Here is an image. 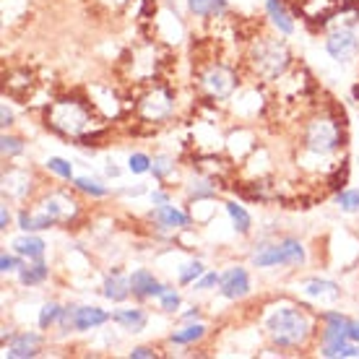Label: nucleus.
Returning <instances> with one entry per match:
<instances>
[{"instance_id":"f257e3e1","label":"nucleus","mask_w":359,"mask_h":359,"mask_svg":"<svg viewBox=\"0 0 359 359\" xmlns=\"http://www.w3.org/2000/svg\"><path fill=\"white\" fill-rule=\"evenodd\" d=\"M266 331H269L271 341L276 344V346L292 349V346H302L313 336V320L307 318L305 310L284 305L276 307L266 318Z\"/></svg>"},{"instance_id":"f03ea898","label":"nucleus","mask_w":359,"mask_h":359,"mask_svg":"<svg viewBox=\"0 0 359 359\" xmlns=\"http://www.w3.org/2000/svg\"><path fill=\"white\" fill-rule=\"evenodd\" d=\"M47 120H50V126L55 130L73 135V138L83 135L94 126L89 107L83 104L81 99H60V102H55L53 107L47 109Z\"/></svg>"},{"instance_id":"7ed1b4c3","label":"nucleus","mask_w":359,"mask_h":359,"mask_svg":"<svg viewBox=\"0 0 359 359\" xmlns=\"http://www.w3.org/2000/svg\"><path fill=\"white\" fill-rule=\"evenodd\" d=\"M289 63H292L289 47L278 39L263 36L261 42L252 47V65H255L258 76H263L266 81H276L278 76L289 68Z\"/></svg>"},{"instance_id":"20e7f679","label":"nucleus","mask_w":359,"mask_h":359,"mask_svg":"<svg viewBox=\"0 0 359 359\" xmlns=\"http://www.w3.org/2000/svg\"><path fill=\"white\" fill-rule=\"evenodd\" d=\"M341 146V130L333 120H313L305 128V149L320 156H328Z\"/></svg>"},{"instance_id":"39448f33","label":"nucleus","mask_w":359,"mask_h":359,"mask_svg":"<svg viewBox=\"0 0 359 359\" xmlns=\"http://www.w3.org/2000/svg\"><path fill=\"white\" fill-rule=\"evenodd\" d=\"M201 86L206 89L208 97L214 99H226L232 97L234 86H237V76L224 65H211L201 73Z\"/></svg>"},{"instance_id":"423d86ee","label":"nucleus","mask_w":359,"mask_h":359,"mask_svg":"<svg viewBox=\"0 0 359 359\" xmlns=\"http://www.w3.org/2000/svg\"><path fill=\"white\" fill-rule=\"evenodd\" d=\"M325 53L331 55L336 63H351L359 53V39L351 29H336L325 39Z\"/></svg>"},{"instance_id":"0eeeda50","label":"nucleus","mask_w":359,"mask_h":359,"mask_svg":"<svg viewBox=\"0 0 359 359\" xmlns=\"http://www.w3.org/2000/svg\"><path fill=\"white\" fill-rule=\"evenodd\" d=\"M219 294L224 299H243V297L250 294V276L243 266H232L222 273V281H219Z\"/></svg>"},{"instance_id":"6e6552de","label":"nucleus","mask_w":359,"mask_h":359,"mask_svg":"<svg viewBox=\"0 0 359 359\" xmlns=\"http://www.w3.org/2000/svg\"><path fill=\"white\" fill-rule=\"evenodd\" d=\"M39 349H42V336H39V333H18V336H13V339L6 344L3 357L29 359V357H36Z\"/></svg>"},{"instance_id":"1a4fd4ad","label":"nucleus","mask_w":359,"mask_h":359,"mask_svg":"<svg viewBox=\"0 0 359 359\" xmlns=\"http://www.w3.org/2000/svg\"><path fill=\"white\" fill-rule=\"evenodd\" d=\"M172 112V94L164 89H154L141 99V115L146 120H164Z\"/></svg>"},{"instance_id":"9d476101","label":"nucleus","mask_w":359,"mask_h":359,"mask_svg":"<svg viewBox=\"0 0 359 359\" xmlns=\"http://www.w3.org/2000/svg\"><path fill=\"white\" fill-rule=\"evenodd\" d=\"M130 289H133V297L146 299V297H162L170 287L156 281V276L149 269H138L130 273Z\"/></svg>"},{"instance_id":"9b49d317","label":"nucleus","mask_w":359,"mask_h":359,"mask_svg":"<svg viewBox=\"0 0 359 359\" xmlns=\"http://www.w3.org/2000/svg\"><path fill=\"white\" fill-rule=\"evenodd\" d=\"M302 294L315 299V302H336L341 297V289L336 281H328V278H310L302 284Z\"/></svg>"},{"instance_id":"f8f14e48","label":"nucleus","mask_w":359,"mask_h":359,"mask_svg":"<svg viewBox=\"0 0 359 359\" xmlns=\"http://www.w3.org/2000/svg\"><path fill=\"white\" fill-rule=\"evenodd\" d=\"M42 211L53 216L55 222H71L73 216H76V211H79V203L73 198L63 196V193H53L42 203Z\"/></svg>"},{"instance_id":"ddd939ff","label":"nucleus","mask_w":359,"mask_h":359,"mask_svg":"<svg viewBox=\"0 0 359 359\" xmlns=\"http://www.w3.org/2000/svg\"><path fill=\"white\" fill-rule=\"evenodd\" d=\"M112 320V315L102 307L94 305H83L76 310V320H73V331H94L99 325H104Z\"/></svg>"},{"instance_id":"4468645a","label":"nucleus","mask_w":359,"mask_h":359,"mask_svg":"<svg viewBox=\"0 0 359 359\" xmlns=\"http://www.w3.org/2000/svg\"><path fill=\"white\" fill-rule=\"evenodd\" d=\"M11 248H13V252L24 255L27 261H45L47 243L42 240V237H36L34 232H24L21 237H16Z\"/></svg>"},{"instance_id":"2eb2a0df","label":"nucleus","mask_w":359,"mask_h":359,"mask_svg":"<svg viewBox=\"0 0 359 359\" xmlns=\"http://www.w3.org/2000/svg\"><path fill=\"white\" fill-rule=\"evenodd\" d=\"M112 320H115L123 331H130V333H141L149 323V315H146L144 307H120L112 313Z\"/></svg>"},{"instance_id":"dca6fc26","label":"nucleus","mask_w":359,"mask_h":359,"mask_svg":"<svg viewBox=\"0 0 359 359\" xmlns=\"http://www.w3.org/2000/svg\"><path fill=\"white\" fill-rule=\"evenodd\" d=\"M151 219L162 226V229H185V226H190V216L182 214V211L175 208L172 203H164V206L154 208Z\"/></svg>"},{"instance_id":"f3484780","label":"nucleus","mask_w":359,"mask_h":359,"mask_svg":"<svg viewBox=\"0 0 359 359\" xmlns=\"http://www.w3.org/2000/svg\"><path fill=\"white\" fill-rule=\"evenodd\" d=\"M102 294L107 297L109 302H126L128 297L133 294V289H130V276H123L120 271H112L107 278H104V284H102Z\"/></svg>"},{"instance_id":"a211bd4d","label":"nucleus","mask_w":359,"mask_h":359,"mask_svg":"<svg viewBox=\"0 0 359 359\" xmlns=\"http://www.w3.org/2000/svg\"><path fill=\"white\" fill-rule=\"evenodd\" d=\"M266 13H269L271 24L281 32V34H294V18L287 11L284 0H266Z\"/></svg>"},{"instance_id":"6ab92c4d","label":"nucleus","mask_w":359,"mask_h":359,"mask_svg":"<svg viewBox=\"0 0 359 359\" xmlns=\"http://www.w3.org/2000/svg\"><path fill=\"white\" fill-rule=\"evenodd\" d=\"M278 248H281V266L284 269H297L305 263V248L297 237H284Z\"/></svg>"},{"instance_id":"aec40b11","label":"nucleus","mask_w":359,"mask_h":359,"mask_svg":"<svg viewBox=\"0 0 359 359\" xmlns=\"http://www.w3.org/2000/svg\"><path fill=\"white\" fill-rule=\"evenodd\" d=\"M47 276H50V269H47L45 261H29L27 266L18 269V281L24 287H36V284H45Z\"/></svg>"},{"instance_id":"412c9836","label":"nucleus","mask_w":359,"mask_h":359,"mask_svg":"<svg viewBox=\"0 0 359 359\" xmlns=\"http://www.w3.org/2000/svg\"><path fill=\"white\" fill-rule=\"evenodd\" d=\"M188 11L198 18H214L229 11L226 0H188Z\"/></svg>"},{"instance_id":"4be33fe9","label":"nucleus","mask_w":359,"mask_h":359,"mask_svg":"<svg viewBox=\"0 0 359 359\" xmlns=\"http://www.w3.org/2000/svg\"><path fill=\"white\" fill-rule=\"evenodd\" d=\"M252 266L255 269H273L281 266V248L276 245H258V250L252 252Z\"/></svg>"},{"instance_id":"5701e85b","label":"nucleus","mask_w":359,"mask_h":359,"mask_svg":"<svg viewBox=\"0 0 359 359\" xmlns=\"http://www.w3.org/2000/svg\"><path fill=\"white\" fill-rule=\"evenodd\" d=\"M206 336V325L203 323H188L185 328H180L170 336L172 344H177V346H190V344L201 341Z\"/></svg>"},{"instance_id":"b1692460","label":"nucleus","mask_w":359,"mask_h":359,"mask_svg":"<svg viewBox=\"0 0 359 359\" xmlns=\"http://www.w3.org/2000/svg\"><path fill=\"white\" fill-rule=\"evenodd\" d=\"M226 214H229V219H232V226H234V232H240V234H250L252 229V219L250 214L245 211L240 203H234V201H229L226 203Z\"/></svg>"},{"instance_id":"393cba45","label":"nucleus","mask_w":359,"mask_h":359,"mask_svg":"<svg viewBox=\"0 0 359 359\" xmlns=\"http://www.w3.org/2000/svg\"><path fill=\"white\" fill-rule=\"evenodd\" d=\"M73 185L81 190V193H86V196L91 198H104L109 196V188L107 185H102L99 180H91V177H73Z\"/></svg>"},{"instance_id":"a878e982","label":"nucleus","mask_w":359,"mask_h":359,"mask_svg":"<svg viewBox=\"0 0 359 359\" xmlns=\"http://www.w3.org/2000/svg\"><path fill=\"white\" fill-rule=\"evenodd\" d=\"M203 273H206V266H203V263H201V261H188L182 269H180L177 278H180V284H182V287H190V284H196Z\"/></svg>"},{"instance_id":"bb28decb","label":"nucleus","mask_w":359,"mask_h":359,"mask_svg":"<svg viewBox=\"0 0 359 359\" xmlns=\"http://www.w3.org/2000/svg\"><path fill=\"white\" fill-rule=\"evenodd\" d=\"M336 206L341 208L344 214H359V190H339L336 193Z\"/></svg>"},{"instance_id":"cd10ccee","label":"nucleus","mask_w":359,"mask_h":359,"mask_svg":"<svg viewBox=\"0 0 359 359\" xmlns=\"http://www.w3.org/2000/svg\"><path fill=\"white\" fill-rule=\"evenodd\" d=\"M60 313H63V307L57 305V302H47V305H42V310H39V318H36L39 328H42V331H47L50 325H55L57 320H60Z\"/></svg>"},{"instance_id":"c85d7f7f","label":"nucleus","mask_w":359,"mask_h":359,"mask_svg":"<svg viewBox=\"0 0 359 359\" xmlns=\"http://www.w3.org/2000/svg\"><path fill=\"white\" fill-rule=\"evenodd\" d=\"M175 172V159L172 156H167V154H159V156H154V162H151V175L154 180H167Z\"/></svg>"},{"instance_id":"c756f323","label":"nucleus","mask_w":359,"mask_h":359,"mask_svg":"<svg viewBox=\"0 0 359 359\" xmlns=\"http://www.w3.org/2000/svg\"><path fill=\"white\" fill-rule=\"evenodd\" d=\"M190 198H196V201H203V198H214L216 196V185L211 182V180H193L188 188Z\"/></svg>"},{"instance_id":"7c9ffc66","label":"nucleus","mask_w":359,"mask_h":359,"mask_svg":"<svg viewBox=\"0 0 359 359\" xmlns=\"http://www.w3.org/2000/svg\"><path fill=\"white\" fill-rule=\"evenodd\" d=\"M0 151H3V156H8V159L21 156V154H24V141L16 138V135L3 133V138H0Z\"/></svg>"},{"instance_id":"2f4dec72","label":"nucleus","mask_w":359,"mask_h":359,"mask_svg":"<svg viewBox=\"0 0 359 359\" xmlns=\"http://www.w3.org/2000/svg\"><path fill=\"white\" fill-rule=\"evenodd\" d=\"M151 156L149 154H130L128 156V170L133 172V175H146V172H151Z\"/></svg>"},{"instance_id":"473e14b6","label":"nucleus","mask_w":359,"mask_h":359,"mask_svg":"<svg viewBox=\"0 0 359 359\" xmlns=\"http://www.w3.org/2000/svg\"><path fill=\"white\" fill-rule=\"evenodd\" d=\"M47 170L55 172L57 177L73 180V164L65 162V159H60V156H50V159H47Z\"/></svg>"},{"instance_id":"72a5a7b5","label":"nucleus","mask_w":359,"mask_h":359,"mask_svg":"<svg viewBox=\"0 0 359 359\" xmlns=\"http://www.w3.org/2000/svg\"><path fill=\"white\" fill-rule=\"evenodd\" d=\"M21 266H27V258H24V255H18V252H13V255H11V252H3V255H0V271H3V273H13V271H18Z\"/></svg>"},{"instance_id":"f704fd0d","label":"nucleus","mask_w":359,"mask_h":359,"mask_svg":"<svg viewBox=\"0 0 359 359\" xmlns=\"http://www.w3.org/2000/svg\"><path fill=\"white\" fill-rule=\"evenodd\" d=\"M180 305H182V299H180V294L175 289H167V292L159 297V307H162L164 313H177Z\"/></svg>"},{"instance_id":"c9c22d12","label":"nucleus","mask_w":359,"mask_h":359,"mask_svg":"<svg viewBox=\"0 0 359 359\" xmlns=\"http://www.w3.org/2000/svg\"><path fill=\"white\" fill-rule=\"evenodd\" d=\"M219 281H222V273H216V271H206V273L196 281V289L198 292H208V289L219 287Z\"/></svg>"},{"instance_id":"e433bc0d","label":"nucleus","mask_w":359,"mask_h":359,"mask_svg":"<svg viewBox=\"0 0 359 359\" xmlns=\"http://www.w3.org/2000/svg\"><path fill=\"white\" fill-rule=\"evenodd\" d=\"M76 310L79 307L76 305H65L63 313H60V320H57V325L63 328V331H73V320H76Z\"/></svg>"},{"instance_id":"4c0bfd02","label":"nucleus","mask_w":359,"mask_h":359,"mask_svg":"<svg viewBox=\"0 0 359 359\" xmlns=\"http://www.w3.org/2000/svg\"><path fill=\"white\" fill-rule=\"evenodd\" d=\"M18 229H21V232H36L34 214H29V211H21V214H18Z\"/></svg>"},{"instance_id":"58836bf2","label":"nucleus","mask_w":359,"mask_h":359,"mask_svg":"<svg viewBox=\"0 0 359 359\" xmlns=\"http://www.w3.org/2000/svg\"><path fill=\"white\" fill-rule=\"evenodd\" d=\"M156 357V351L151 349V346H135L133 351H130V359H154Z\"/></svg>"},{"instance_id":"ea45409f","label":"nucleus","mask_w":359,"mask_h":359,"mask_svg":"<svg viewBox=\"0 0 359 359\" xmlns=\"http://www.w3.org/2000/svg\"><path fill=\"white\" fill-rule=\"evenodd\" d=\"M346 336H349L351 341L359 344V318H349V323H346Z\"/></svg>"},{"instance_id":"a19ab883","label":"nucleus","mask_w":359,"mask_h":359,"mask_svg":"<svg viewBox=\"0 0 359 359\" xmlns=\"http://www.w3.org/2000/svg\"><path fill=\"white\" fill-rule=\"evenodd\" d=\"M0 120H3V123H0L3 128H11V126H13V112L8 109V104H3V107H0Z\"/></svg>"},{"instance_id":"79ce46f5","label":"nucleus","mask_w":359,"mask_h":359,"mask_svg":"<svg viewBox=\"0 0 359 359\" xmlns=\"http://www.w3.org/2000/svg\"><path fill=\"white\" fill-rule=\"evenodd\" d=\"M149 198H151L154 206H164V203H170V196H167V193H162V190H154Z\"/></svg>"},{"instance_id":"37998d69","label":"nucleus","mask_w":359,"mask_h":359,"mask_svg":"<svg viewBox=\"0 0 359 359\" xmlns=\"http://www.w3.org/2000/svg\"><path fill=\"white\" fill-rule=\"evenodd\" d=\"M11 224V211L8 206H0V229H8Z\"/></svg>"},{"instance_id":"c03bdc74","label":"nucleus","mask_w":359,"mask_h":359,"mask_svg":"<svg viewBox=\"0 0 359 359\" xmlns=\"http://www.w3.org/2000/svg\"><path fill=\"white\" fill-rule=\"evenodd\" d=\"M198 318H201V310H198V307H190L188 313H182V320H188V323H193Z\"/></svg>"},{"instance_id":"a18cd8bd","label":"nucleus","mask_w":359,"mask_h":359,"mask_svg":"<svg viewBox=\"0 0 359 359\" xmlns=\"http://www.w3.org/2000/svg\"><path fill=\"white\" fill-rule=\"evenodd\" d=\"M107 175H109V177H117V175H120V170H117V167H107Z\"/></svg>"}]
</instances>
